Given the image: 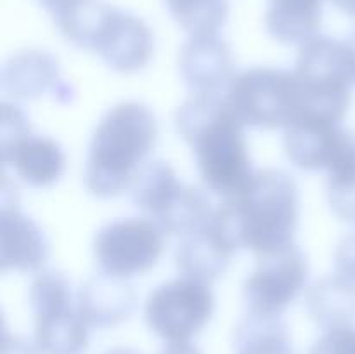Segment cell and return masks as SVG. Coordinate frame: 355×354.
<instances>
[{
    "instance_id": "obj_2",
    "label": "cell",
    "mask_w": 355,
    "mask_h": 354,
    "mask_svg": "<svg viewBox=\"0 0 355 354\" xmlns=\"http://www.w3.org/2000/svg\"><path fill=\"white\" fill-rule=\"evenodd\" d=\"M215 219L236 250L255 255L291 245L300 219V189L293 176L263 169L215 208Z\"/></svg>"
},
{
    "instance_id": "obj_5",
    "label": "cell",
    "mask_w": 355,
    "mask_h": 354,
    "mask_svg": "<svg viewBox=\"0 0 355 354\" xmlns=\"http://www.w3.org/2000/svg\"><path fill=\"white\" fill-rule=\"evenodd\" d=\"M293 73L302 99L298 121L342 124L355 87L343 42L326 35L312 37L300 45Z\"/></svg>"
},
{
    "instance_id": "obj_21",
    "label": "cell",
    "mask_w": 355,
    "mask_h": 354,
    "mask_svg": "<svg viewBox=\"0 0 355 354\" xmlns=\"http://www.w3.org/2000/svg\"><path fill=\"white\" fill-rule=\"evenodd\" d=\"M234 354H298L281 318L246 314L232 337Z\"/></svg>"
},
{
    "instance_id": "obj_8",
    "label": "cell",
    "mask_w": 355,
    "mask_h": 354,
    "mask_svg": "<svg viewBox=\"0 0 355 354\" xmlns=\"http://www.w3.org/2000/svg\"><path fill=\"white\" fill-rule=\"evenodd\" d=\"M33 344L40 354H85L90 328L76 307L71 281L55 269L42 271L30 287Z\"/></svg>"
},
{
    "instance_id": "obj_27",
    "label": "cell",
    "mask_w": 355,
    "mask_h": 354,
    "mask_svg": "<svg viewBox=\"0 0 355 354\" xmlns=\"http://www.w3.org/2000/svg\"><path fill=\"white\" fill-rule=\"evenodd\" d=\"M37 2L51 14L52 19H58V17L64 16L66 12L75 9L76 6H80L83 0H37Z\"/></svg>"
},
{
    "instance_id": "obj_15",
    "label": "cell",
    "mask_w": 355,
    "mask_h": 354,
    "mask_svg": "<svg viewBox=\"0 0 355 354\" xmlns=\"http://www.w3.org/2000/svg\"><path fill=\"white\" fill-rule=\"evenodd\" d=\"M2 90L17 101L51 97L58 104H71L75 87L61 75L58 58L42 49H24L6 61L2 68Z\"/></svg>"
},
{
    "instance_id": "obj_11",
    "label": "cell",
    "mask_w": 355,
    "mask_h": 354,
    "mask_svg": "<svg viewBox=\"0 0 355 354\" xmlns=\"http://www.w3.org/2000/svg\"><path fill=\"white\" fill-rule=\"evenodd\" d=\"M165 250V233L146 217L116 219L94 236L92 252L99 273L130 280L158 264Z\"/></svg>"
},
{
    "instance_id": "obj_6",
    "label": "cell",
    "mask_w": 355,
    "mask_h": 354,
    "mask_svg": "<svg viewBox=\"0 0 355 354\" xmlns=\"http://www.w3.org/2000/svg\"><path fill=\"white\" fill-rule=\"evenodd\" d=\"M132 203L165 235L186 236L214 217L210 198L182 183L165 160H148L130 186Z\"/></svg>"
},
{
    "instance_id": "obj_7",
    "label": "cell",
    "mask_w": 355,
    "mask_h": 354,
    "mask_svg": "<svg viewBox=\"0 0 355 354\" xmlns=\"http://www.w3.org/2000/svg\"><path fill=\"white\" fill-rule=\"evenodd\" d=\"M225 101L245 127L288 128L302 117L300 90L293 69L255 66L236 73Z\"/></svg>"
},
{
    "instance_id": "obj_29",
    "label": "cell",
    "mask_w": 355,
    "mask_h": 354,
    "mask_svg": "<svg viewBox=\"0 0 355 354\" xmlns=\"http://www.w3.org/2000/svg\"><path fill=\"white\" fill-rule=\"evenodd\" d=\"M343 47H345V54H347V61H349L350 71H352V78H354V85H355V28L347 35L345 38H342Z\"/></svg>"
},
{
    "instance_id": "obj_25",
    "label": "cell",
    "mask_w": 355,
    "mask_h": 354,
    "mask_svg": "<svg viewBox=\"0 0 355 354\" xmlns=\"http://www.w3.org/2000/svg\"><path fill=\"white\" fill-rule=\"evenodd\" d=\"M335 271L355 283V231L343 236L335 252Z\"/></svg>"
},
{
    "instance_id": "obj_1",
    "label": "cell",
    "mask_w": 355,
    "mask_h": 354,
    "mask_svg": "<svg viewBox=\"0 0 355 354\" xmlns=\"http://www.w3.org/2000/svg\"><path fill=\"white\" fill-rule=\"evenodd\" d=\"M175 128L194 153L205 187L225 200L252 179L245 125L225 97L193 94L175 113Z\"/></svg>"
},
{
    "instance_id": "obj_17",
    "label": "cell",
    "mask_w": 355,
    "mask_h": 354,
    "mask_svg": "<svg viewBox=\"0 0 355 354\" xmlns=\"http://www.w3.org/2000/svg\"><path fill=\"white\" fill-rule=\"evenodd\" d=\"M238 252L214 217L180 238L175 250V266L182 276L211 285L227 271L232 255Z\"/></svg>"
},
{
    "instance_id": "obj_23",
    "label": "cell",
    "mask_w": 355,
    "mask_h": 354,
    "mask_svg": "<svg viewBox=\"0 0 355 354\" xmlns=\"http://www.w3.org/2000/svg\"><path fill=\"white\" fill-rule=\"evenodd\" d=\"M328 203L340 221L355 226V174L328 177Z\"/></svg>"
},
{
    "instance_id": "obj_4",
    "label": "cell",
    "mask_w": 355,
    "mask_h": 354,
    "mask_svg": "<svg viewBox=\"0 0 355 354\" xmlns=\"http://www.w3.org/2000/svg\"><path fill=\"white\" fill-rule=\"evenodd\" d=\"M54 24L69 44L94 52L118 73L141 71L155 54V37L148 24L103 0H83Z\"/></svg>"
},
{
    "instance_id": "obj_26",
    "label": "cell",
    "mask_w": 355,
    "mask_h": 354,
    "mask_svg": "<svg viewBox=\"0 0 355 354\" xmlns=\"http://www.w3.org/2000/svg\"><path fill=\"white\" fill-rule=\"evenodd\" d=\"M2 354H40L35 347V344L26 342L24 339L16 335H7L3 337V346Z\"/></svg>"
},
{
    "instance_id": "obj_12",
    "label": "cell",
    "mask_w": 355,
    "mask_h": 354,
    "mask_svg": "<svg viewBox=\"0 0 355 354\" xmlns=\"http://www.w3.org/2000/svg\"><path fill=\"white\" fill-rule=\"evenodd\" d=\"M309 280V260L297 245L257 255V266L243 285L248 314L281 318L300 297Z\"/></svg>"
},
{
    "instance_id": "obj_13",
    "label": "cell",
    "mask_w": 355,
    "mask_h": 354,
    "mask_svg": "<svg viewBox=\"0 0 355 354\" xmlns=\"http://www.w3.org/2000/svg\"><path fill=\"white\" fill-rule=\"evenodd\" d=\"M284 151L305 172L326 170L328 177L355 174V132L342 124L297 121L284 128Z\"/></svg>"
},
{
    "instance_id": "obj_10",
    "label": "cell",
    "mask_w": 355,
    "mask_h": 354,
    "mask_svg": "<svg viewBox=\"0 0 355 354\" xmlns=\"http://www.w3.org/2000/svg\"><path fill=\"white\" fill-rule=\"evenodd\" d=\"M0 153L3 167H10L24 184L37 189L54 186L66 169L61 144L47 135L35 134L26 113L17 104L2 103Z\"/></svg>"
},
{
    "instance_id": "obj_19",
    "label": "cell",
    "mask_w": 355,
    "mask_h": 354,
    "mask_svg": "<svg viewBox=\"0 0 355 354\" xmlns=\"http://www.w3.org/2000/svg\"><path fill=\"white\" fill-rule=\"evenodd\" d=\"M312 321L324 332L355 326V283L340 276H322L305 294Z\"/></svg>"
},
{
    "instance_id": "obj_9",
    "label": "cell",
    "mask_w": 355,
    "mask_h": 354,
    "mask_svg": "<svg viewBox=\"0 0 355 354\" xmlns=\"http://www.w3.org/2000/svg\"><path fill=\"white\" fill-rule=\"evenodd\" d=\"M214 311L210 285L182 276L162 283L149 294L144 319L148 328L166 344L191 342L210 323Z\"/></svg>"
},
{
    "instance_id": "obj_18",
    "label": "cell",
    "mask_w": 355,
    "mask_h": 354,
    "mask_svg": "<svg viewBox=\"0 0 355 354\" xmlns=\"http://www.w3.org/2000/svg\"><path fill=\"white\" fill-rule=\"evenodd\" d=\"M137 294L123 278L94 274L76 292V307L90 330L114 328L135 311Z\"/></svg>"
},
{
    "instance_id": "obj_16",
    "label": "cell",
    "mask_w": 355,
    "mask_h": 354,
    "mask_svg": "<svg viewBox=\"0 0 355 354\" xmlns=\"http://www.w3.org/2000/svg\"><path fill=\"white\" fill-rule=\"evenodd\" d=\"M179 71L194 94H218L236 76L231 45L217 35L191 37L180 49Z\"/></svg>"
},
{
    "instance_id": "obj_28",
    "label": "cell",
    "mask_w": 355,
    "mask_h": 354,
    "mask_svg": "<svg viewBox=\"0 0 355 354\" xmlns=\"http://www.w3.org/2000/svg\"><path fill=\"white\" fill-rule=\"evenodd\" d=\"M159 354H203V353H201V351L191 342H175V344H166V347Z\"/></svg>"
},
{
    "instance_id": "obj_30",
    "label": "cell",
    "mask_w": 355,
    "mask_h": 354,
    "mask_svg": "<svg viewBox=\"0 0 355 354\" xmlns=\"http://www.w3.org/2000/svg\"><path fill=\"white\" fill-rule=\"evenodd\" d=\"M333 3H335L340 10H343V12L349 14V16L355 17V0H333Z\"/></svg>"
},
{
    "instance_id": "obj_14",
    "label": "cell",
    "mask_w": 355,
    "mask_h": 354,
    "mask_svg": "<svg viewBox=\"0 0 355 354\" xmlns=\"http://www.w3.org/2000/svg\"><path fill=\"white\" fill-rule=\"evenodd\" d=\"M51 243L33 219L21 212L16 187L7 176L2 183V214H0V264L2 273H37L47 264Z\"/></svg>"
},
{
    "instance_id": "obj_31",
    "label": "cell",
    "mask_w": 355,
    "mask_h": 354,
    "mask_svg": "<svg viewBox=\"0 0 355 354\" xmlns=\"http://www.w3.org/2000/svg\"><path fill=\"white\" fill-rule=\"evenodd\" d=\"M104 354H141L137 349H132V347H114V349L106 351Z\"/></svg>"
},
{
    "instance_id": "obj_24",
    "label": "cell",
    "mask_w": 355,
    "mask_h": 354,
    "mask_svg": "<svg viewBox=\"0 0 355 354\" xmlns=\"http://www.w3.org/2000/svg\"><path fill=\"white\" fill-rule=\"evenodd\" d=\"M309 354H355V326L324 332Z\"/></svg>"
},
{
    "instance_id": "obj_22",
    "label": "cell",
    "mask_w": 355,
    "mask_h": 354,
    "mask_svg": "<svg viewBox=\"0 0 355 354\" xmlns=\"http://www.w3.org/2000/svg\"><path fill=\"white\" fill-rule=\"evenodd\" d=\"M170 16L191 37L217 35L227 23V0H163Z\"/></svg>"
},
{
    "instance_id": "obj_20",
    "label": "cell",
    "mask_w": 355,
    "mask_h": 354,
    "mask_svg": "<svg viewBox=\"0 0 355 354\" xmlns=\"http://www.w3.org/2000/svg\"><path fill=\"white\" fill-rule=\"evenodd\" d=\"M322 0H269L266 28L284 45H302L319 35Z\"/></svg>"
},
{
    "instance_id": "obj_3",
    "label": "cell",
    "mask_w": 355,
    "mask_h": 354,
    "mask_svg": "<svg viewBox=\"0 0 355 354\" xmlns=\"http://www.w3.org/2000/svg\"><path fill=\"white\" fill-rule=\"evenodd\" d=\"M158 137V120L146 104L125 101L111 108L90 139L85 162L87 191L101 200H110L130 189Z\"/></svg>"
}]
</instances>
